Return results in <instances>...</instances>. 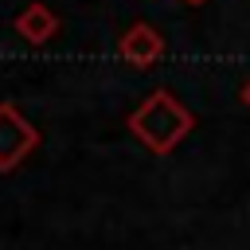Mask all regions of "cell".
<instances>
[{
    "label": "cell",
    "instance_id": "277c9868",
    "mask_svg": "<svg viewBox=\"0 0 250 250\" xmlns=\"http://www.w3.org/2000/svg\"><path fill=\"white\" fill-rule=\"evenodd\" d=\"M16 31H20L31 47H39V43H47V39L59 31V16H55L47 4H27V8L16 16Z\"/></svg>",
    "mask_w": 250,
    "mask_h": 250
},
{
    "label": "cell",
    "instance_id": "8992f818",
    "mask_svg": "<svg viewBox=\"0 0 250 250\" xmlns=\"http://www.w3.org/2000/svg\"><path fill=\"white\" fill-rule=\"evenodd\" d=\"M184 4H191V8H199V4H207V0H184Z\"/></svg>",
    "mask_w": 250,
    "mask_h": 250
},
{
    "label": "cell",
    "instance_id": "7a4b0ae2",
    "mask_svg": "<svg viewBox=\"0 0 250 250\" xmlns=\"http://www.w3.org/2000/svg\"><path fill=\"white\" fill-rule=\"evenodd\" d=\"M35 145H39V129L12 102H0V172H12L20 160H27Z\"/></svg>",
    "mask_w": 250,
    "mask_h": 250
},
{
    "label": "cell",
    "instance_id": "5b68a950",
    "mask_svg": "<svg viewBox=\"0 0 250 250\" xmlns=\"http://www.w3.org/2000/svg\"><path fill=\"white\" fill-rule=\"evenodd\" d=\"M242 105H246V109H250V82H246V86H242Z\"/></svg>",
    "mask_w": 250,
    "mask_h": 250
},
{
    "label": "cell",
    "instance_id": "3957f363",
    "mask_svg": "<svg viewBox=\"0 0 250 250\" xmlns=\"http://www.w3.org/2000/svg\"><path fill=\"white\" fill-rule=\"evenodd\" d=\"M164 55V35L152 27V23H133L125 35H121V59L133 62V66H152L156 59Z\"/></svg>",
    "mask_w": 250,
    "mask_h": 250
},
{
    "label": "cell",
    "instance_id": "6da1fadb",
    "mask_svg": "<svg viewBox=\"0 0 250 250\" xmlns=\"http://www.w3.org/2000/svg\"><path fill=\"white\" fill-rule=\"evenodd\" d=\"M129 129H133V137H137L145 148H152L156 156H168V152L195 129V117H191L188 105H180L176 94L152 90V94L129 113Z\"/></svg>",
    "mask_w": 250,
    "mask_h": 250
}]
</instances>
